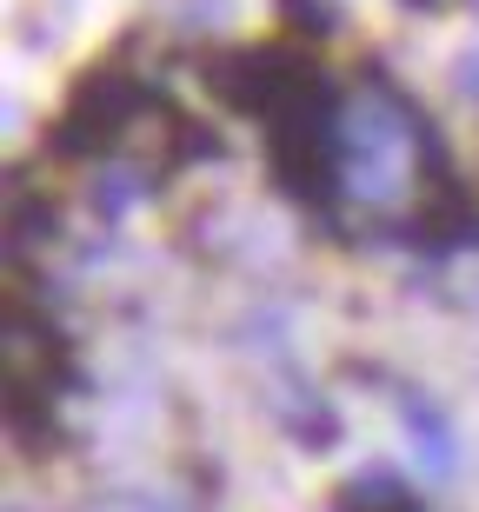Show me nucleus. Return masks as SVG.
<instances>
[{
	"label": "nucleus",
	"instance_id": "f257e3e1",
	"mask_svg": "<svg viewBox=\"0 0 479 512\" xmlns=\"http://www.w3.org/2000/svg\"><path fill=\"white\" fill-rule=\"evenodd\" d=\"M446 153L426 114L386 74H366L353 94H340V200L366 213L400 207L406 193H440Z\"/></svg>",
	"mask_w": 479,
	"mask_h": 512
},
{
	"label": "nucleus",
	"instance_id": "f03ea898",
	"mask_svg": "<svg viewBox=\"0 0 479 512\" xmlns=\"http://www.w3.org/2000/svg\"><path fill=\"white\" fill-rule=\"evenodd\" d=\"M173 107H160L154 87L127 67H100L94 80H80L67 114L54 120V153L60 160H114L120 147H134L147 127H160Z\"/></svg>",
	"mask_w": 479,
	"mask_h": 512
},
{
	"label": "nucleus",
	"instance_id": "7ed1b4c3",
	"mask_svg": "<svg viewBox=\"0 0 479 512\" xmlns=\"http://www.w3.org/2000/svg\"><path fill=\"white\" fill-rule=\"evenodd\" d=\"M320 80H326L320 60L300 54V47H280V40L220 54L207 67V87L220 94V107H233V114H247V120H273L287 100H300L307 87H320Z\"/></svg>",
	"mask_w": 479,
	"mask_h": 512
},
{
	"label": "nucleus",
	"instance_id": "20e7f679",
	"mask_svg": "<svg viewBox=\"0 0 479 512\" xmlns=\"http://www.w3.org/2000/svg\"><path fill=\"white\" fill-rule=\"evenodd\" d=\"M67 380H74V353H67V340H60L47 320H27V306H7V386H14L7 399L34 393L40 419H47V399L67 393Z\"/></svg>",
	"mask_w": 479,
	"mask_h": 512
},
{
	"label": "nucleus",
	"instance_id": "39448f33",
	"mask_svg": "<svg viewBox=\"0 0 479 512\" xmlns=\"http://www.w3.org/2000/svg\"><path fill=\"white\" fill-rule=\"evenodd\" d=\"M400 426H406V453L420 459L426 479H453L460 473V426L446 419L440 399H426L420 386L400 393Z\"/></svg>",
	"mask_w": 479,
	"mask_h": 512
},
{
	"label": "nucleus",
	"instance_id": "423d86ee",
	"mask_svg": "<svg viewBox=\"0 0 479 512\" xmlns=\"http://www.w3.org/2000/svg\"><path fill=\"white\" fill-rule=\"evenodd\" d=\"M333 512H420V499L406 493V479H400V473L373 466V473L346 479L340 499H333Z\"/></svg>",
	"mask_w": 479,
	"mask_h": 512
},
{
	"label": "nucleus",
	"instance_id": "0eeeda50",
	"mask_svg": "<svg viewBox=\"0 0 479 512\" xmlns=\"http://www.w3.org/2000/svg\"><path fill=\"white\" fill-rule=\"evenodd\" d=\"M287 7L293 27H307V34H326L333 20H340V0H280Z\"/></svg>",
	"mask_w": 479,
	"mask_h": 512
},
{
	"label": "nucleus",
	"instance_id": "6e6552de",
	"mask_svg": "<svg viewBox=\"0 0 479 512\" xmlns=\"http://www.w3.org/2000/svg\"><path fill=\"white\" fill-rule=\"evenodd\" d=\"M453 87H460L466 100H479V47H466L460 67H453Z\"/></svg>",
	"mask_w": 479,
	"mask_h": 512
},
{
	"label": "nucleus",
	"instance_id": "1a4fd4ad",
	"mask_svg": "<svg viewBox=\"0 0 479 512\" xmlns=\"http://www.w3.org/2000/svg\"><path fill=\"white\" fill-rule=\"evenodd\" d=\"M127 512H180V506H160V499H134Z\"/></svg>",
	"mask_w": 479,
	"mask_h": 512
},
{
	"label": "nucleus",
	"instance_id": "9d476101",
	"mask_svg": "<svg viewBox=\"0 0 479 512\" xmlns=\"http://www.w3.org/2000/svg\"><path fill=\"white\" fill-rule=\"evenodd\" d=\"M420 7H426V0H420Z\"/></svg>",
	"mask_w": 479,
	"mask_h": 512
}]
</instances>
